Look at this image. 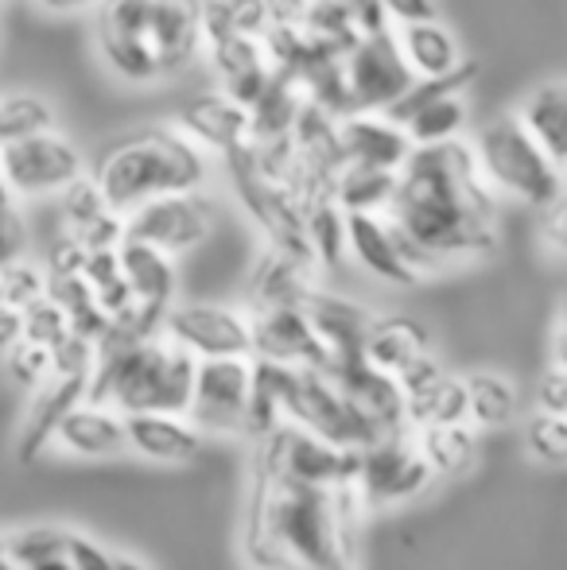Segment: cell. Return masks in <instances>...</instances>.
Wrapping results in <instances>:
<instances>
[{"mask_svg":"<svg viewBox=\"0 0 567 570\" xmlns=\"http://www.w3.org/2000/svg\"><path fill=\"white\" fill-rule=\"evenodd\" d=\"M381 214L417 276L451 256H482L498 245L493 195L478 171L475 148L459 136L412 148Z\"/></svg>","mask_w":567,"mask_h":570,"instance_id":"cell-1","label":"cell"},{"mask_svg":"<svg viewBox=\"0 0 567 570\" xmlns=\"http://www.w3.org/2000/svg\"><path fill=\"white\" fill-rule=\"evenodd\" d=\"M354 485H307L253 454L242 551L253 570H354Z\"/></svg>","mask_w":567,"mask_h":570,"instance_id":"cell-2","label":"cell"},{"mask_svg":"<svg viewBox=\"0 0 567 570\" xmlns=\"http://www.w3.org/2000/svg\"><path fill=\"white\" fill-rule=\"evenodd\" d=\"M98 47L125 82L179 75L203 47V0H98Z\"/></svg>","mask_w":567,"mask_h":570,"instance_id":"cell-3","label":"cell"},{"mask_svg":"<svg viewBox=\"0 0 567 570\" xmlns=\"http://www.w3.org/2000/svg\"><path fill=\"white\" fill-rule=\"evenodd\" d=\"M101 198L114 214H129L140 203L159 195H183L206 183L203 144H195L179 128H144V132L121 136L101 151L90 175Z\"/></svg>","mask_w":567,"mask_h":570,"instance_id":"cell-4","label":"cell"},{"mask_svg":"<svg viewBox=\"0 0 567 570\" xmlns=\"http://www.w3.org/2000/svg\"><path fill=\"white\" fill-rule=\"evenodd\" d=\"M195 357L172 345L164 334L98 350L86 381V400L114 412H172L187 415Z\"/></svg>","mask_w":567,"mask_h":570,"instance_id":"cell-5","label":"cell"},{"mask_svg":"<svg viewBox=\"0 0 567 570\" xmlns=\"http://www.w3.org/2000/svg\"><path fill=\"white\" fill-rule=\"evenodd\" d=\"M475 159L486 187L517 198L525 206L548 210L564 198V164H556L517 117H498L478 132Z\"/></svg>","mask_w":567,"mask_h":570,"instance_id":"cell-6","label":"cell"},{"mask_svg":"<svg viewBox=\"0 0 567 570\" xmlns=\"http://www.w3.org/2000/svg\"><path fill=\"white\" fill-rule=\"evenodd\" d=\"M284 423H300L311 435L342 451H362L385 431L334 384L326 368L287 365L284 373Z\"/></svg>","mask_w":567,"mask_h":570,"instance_id":"cell-7","label":"cell"},{"mask_svg":"<svg viewBox=\"0 0 567 570\" xmlns=\"http://www.w3.org/2000/svg\"><path fill=\"white\" fill-rule=\"evenodd\" d=\"M342 94H346V114H358V109H389L412 82L417 75L404 62L401 47H397V36L381 31H365V36H354V43L342 51Z\"/></svg>","mask_w":567,"mask_h":570,"instance_id":"cell-8","label":"cell"},{"mask_svg":"<svg viewBox=\"0 0 567 570\" xmlns=\"http://www.w3.org/2000/svg\"><path fill=\"white\" fill-rule=\"evenodd\" d=\"M428 485H431V470L424 458H420L417 439L409 435V428L385 431L381 439H373L370 446L358 451L354 489L365 509L404 504L424 493Z\"/></svg>","mask_w":567,"mask_h":570,"instance_id":"cell-9","label":"cell"},{"mask_svg":"<svg viewBox=\"0 0 567 570\" xmlns=\"http://www.w3.org/2000/svg\"><path fill=\"white\" fill-rule=\"evenodd\" d=\"M0 175H4L12 198L59 195L78 175H86V156L59 128H43V132L0 144Z\"/></svg>","mask_w":567,"mask_h":570,"instance_id":"cell-10","label":"cell"},{"mask_svg":"<svg viewBox=\"0 0 567 570\" xmlns=\"http://www.w3.org/2000/svg\"><path fill=\"white\" fill-rule=\"evenodd\" d=\"M125 240H140L167 256L190 253L211 237L214 214L198 190H183V195H159L140 203L137 210L125 214Z\"/></svg>","mask_w":567,"mask_h":570,"instance_id":"cell-11","label":"cell"},{"mask_svg":"<svg viewBox=\"0 0 567 570\" xmlns=\"http://www.w3.org/2000/svg\"><path fill=\"white\" fill-rule=\"evenodd\" d=\"M253 357H203L195 361L187 420L198 431H242L250 407Z\"/></svg>","mask_w":567,"mask_h":570,"instance_id":"cell-12","label":"cell"},{"mask_svg":"<svg viewBox=\"0 0 567 570\" xmlns=\"http://www.w3.org/2000/svg\"><path fill=\"white\" fill-rule=\"evenodd\" d=\"M172 345L190 353L195 361L203 357H250V318L229 307L214 303H179L164 311L159 326Z\"/></svg>","mask_w":567,"mask_h":570,"instance_id":"cell-13","label":"cell"},{"mask_svg":"<svg viewBox=\"0 0 567 570\" xmlns=\"http://www.w3.org/2000/svg\"><path fill=\"white\" fill-rule=\"evenodd\" d=\"M250 357L276 365L326 368V353L315 338V326L303 307H265L250 318Z\"/></svg>","mask_w":567,"mask_h":570,"instance_id":"cell-14","label":"cell"},{"mask_svg":"<svg viewBox=\"0 0 567 570\" xmlns=\"http://www.w3.org/2000/svg\"><path fill=\"white\" fill-rule=\"evenodd\" d=\"M334 136H339L342 164L401 171V164L409 159V151H412V140H409V132H404V125L389 120L385 114H373V109L346 114V117H342V125L334 128Z\"/></svg>","mask_w":567,"mask_h":570,"instance_id":"cell-15","label":"cell"},{"mask_svg":"<svg viewBox=\"0 0 567 570\" xmlns=\"http://www.w3.org/2000/svg\"><path fill=\"white\" fill-rule=\"evenodd\" d=\"M300 307H303V315L311 318V326H315V338L326 353V368L362 361L365 331H370V323H373L370 311L342 299V295L315 292V287H311Z\"/></svg>","mask_w":567,"mask_h":570,"instance_id":"cell-16","label":"cell"},{"mask_svg":"<svg viewBox=\"0 0 567 570\" xmlns=\"http://www.w3.org/2000/svg\"><path fill=\"white\" fill-rule=\"evenodd\" d=\"M125 446L164 465H187L203 451V431L187 415L172 412H125Z\"/></svg>","mask_w":567,"mask_h":570,"instance_id":"cell-17","label":"cell"},{"mask_svg":"<svg viewBox=\"0 0 567 570\" xmlns=\"http://www.w3.org/2000/svg\"><path fill=\"white\" fill-rule=\"evenodd\" d=\"M346 218V253L362 264L370 276L385 279V284H417V268L404 261L401 240H397L393 226L385 222V214H365V210H350Z\"/></svg>","mask_w":567,"mask_h":570,"instance_id":"cell-18","label":"cell"},{"mask_svg":"<svg viewBox=\"0 0 567 570\" xmlns=\"http://www.w3.org/2000/svg\"><path fill=\"white\" fill-rule=\"evenodd\" d=\"M86 381H90V376L47 373V381L31 392V407H28V415H23L20 439H16V458H20V462H31V458L51 443L62 415H67L78 400H86Z\"/></svg>","mask_w":567,"mask_h":570,"instance_id":"cell-19","label":"cell"},{"mask_svg":"<svg viewBox=\"0 0 567 570\" xmlns=\"http://www.w3.org/2000/svg\"><path fill=\"white\" fill-rule=\"evenodd\" d=\"M326 373L334 376V384H339L381 431L409 428V423H404V396H401V389H397L393 373H381V368H373L365 357L350 361V365H331Z\"/></svg>","mask_w":567,"mask_h":570,"instance_id":"cell-20","label":"cell"},{"mask_svg":"<svg viewBox=\"0 0 567 570\" xmlns=\"http://www.w3.org/2000/svg\"><path fill=\"white\" fill-rule=\"evenodd\" d=\"M51 443H59L67 454H82V458L121 454L125 451V420H121V412H114V407L78 400V404L59 420Z\"/></svg>","mask_w":567,"mask_h":570,"instance_id":"cell-21","label":"cell"},{"mask_svg":"<svg viewBox=\"0 0 567 570\" xmlns=\"http://www.w3.org/2000/svg\"><path fill=\"white\" fill-rule=\"evenodd\" d=\"M311 272H315V264L303 261V256H292V253H284V248H268L257 261L253 279H250L253 311L300 307L311 287H315L311 284Z\"/></svg>","mask_w":567,"mask_h":570,"instance_id":"cell-22","label":"cell"},{"mask_svg":"<svg viewBox=\"0 0 567 570\" xmlns=\"http://www.w3.org/2000/svg\"><path fill=\"white\" fill-rule=\"evenodd\" d=\"M117 264H121V276L133 292V303L151 311H167L175 299V264L167 253L140 240H125L117 245Z\"/></svg>","mask_w":567,"mask_h":570,"instance_id":"cell-23","label":"cell"},{"mask_svg":"<svg viewBox=\"0 0 567 570\" xmlns=\"http://www.w3.org/2000/svg\"><path fill=\"white\" fill-rule=\"evenodd\" d=\"M431 350V334L417 318H404V315H389L378 318L373 315L370 331H365V345H362V357L370 361L373 368L381 373H401L409 361H417L420 353Z\"/></svg>","mask_w":567,"mask_h":570,"instance_id":"cell-24","label":"cell"},{"mask_svg":"<svg viewBox=\"0 0 567 570\" xmlns=\"http://www.w3.org/2000/svg\"><path fill=\"white\" fill-rule=\"evenodd\" d=\"M397 47H401L404 62H409V70L417 78H443L462 67L459 43H454V36L439 20L401 23Z\"/></svg>","mask_w":567,"mask_h":570,"instance_id":"cell-25","label":"cell"},{"mask_svg":"<svg viewBox=\"0 0 567 570\" xmlns=\"http://www.w3.org/2000/svg\"><path fill=\"white\" fill-rule=\"evenodd\" d=\"M183 132L206 148L237 151L250 136V109L234 98H203L183 109Z\"/></svg>","mask_w":567,"mask_h":570,"instance_id":"cell-26","label":"cell"},{"mask_svg":"<svg viewBox=\"0 0 567 570\" xmlns=\"http://www.w3.org/2000/svg\"><path fill=\"white\" fill-rule=\"evenodd\" d=\"M417 451L431 478H459L478 462V435L470 423H436L417 431Z\"/></svg>","mask_w":567,"mask_h":570,"instance_id":"cell-27","label":"cell"},{"mask_svg":"<svg viewBox=\"0 0 567 570\" xmlns=\"http://www.w3.org/2000/svg\"><path fill=\"white\" fill-rule=\"evenodd\" d=\"M517 120H521L525 132H529L556 164H564V156H567V90H564V82L537 86V90L525 98Z\"/></svg>","mask_w":567,"mask_h":570,"instance_id":"cell-28","label":"cell"},{"mask_svg":"<svg viewBox=\"0 0 567 570\" xmlns=\"http://www.w3.org/2000/svg\"><path fill=\"white\" fill-rule=\"evenodd\" d=\"M397 187V171H381V167H362V164H339L331 179V203L342 214L350 210H365V214H381L393 198Z\"/></svg>","mask_w":567,"mask_h":570,"instance_id":"cell-29","label":"cell"},{"mask_svg":"<svg viewBox=\"0 0 567 570\" xmlns=\"http://www.w3.org/2000/svg\"><path fill=\"white\" fill-rule=\"evenodd\" d=\"M467 384L459 376H439L417 396H404V423L409 431L436 428V423H467Z\"/></svg>","mask_w":567,"mask_h":570,"instance_id":"cell-30","label":"cell"},{"mask_svg":"<svg viewBox=\"0 0 567 570\" xmlns=\"http://www.w3.org/2000/svg\"><path fill=\"white\" fill-rule=\"evenodd\" d=\"M467 125V101H462V90L439 94V98L424 101L409 120H404V132H409L412 148L420 144H443L454 140Z\"/></svg>","mask_w":567,"mask_h":570,"instance_id":"cell-31","label":"cell"},{"mask_svg":"<svg viewBox=\"0 0 567 570\" xmlns=\"http://www.w3.org/2000/svg\"><path fill=\"white\" fill-rule=\"evenodd\" d=\"M462 384H467V415L482 428H506L521 407L517 389L498 373H470Z\"/></svg>","mask_w":567,"mask_h":570,"instance_id":"cell-32","label":"cell"},{"mask_svg":"<svg viewBox=\"0 0 567 570\" xmlns=\"http://www.w3.org/2000/svg\"><path fill=\"white\" fill-rule=\"evenodd\" d=\"M303 237L315 256V264L323 268H339L342 256H346V218L331 198H315V203L303 210Z\"/></svg>","mask_w":567,"mask_h":570,"instance_id":"cell-33","label":"cell"},{"mask_svg":"<svg viewBox=\"0 0 567 570\" xmlns=\"http://www.w3.org/2000/svg\"><path fill=\"white\" fill-rule=\"evenodd\" d=\"M59 551H67V532L59 528H23L16 535H4V559L20 570H31Z\"/></svg>","mask_w":567,"mask_h":570,"instance_id":"cell-34","label":"cell"},{"mask_svg":"<svg viewBox=\"0 0 567 570\" xmlns=\"http://www.w3.org/2000/svg\"><path fill=\"white\" fill-rule=\"evenodd\" d=\"M525 446L537 462L545 465H564L567 458V420L556 412H532L525 423Z\"/></svg>","mask_w":567,"mask_h":570,"instance_id":"cell-35","label":"cell"},{"mask_svg":"<svg viewBox=\"0 0 567 570\" xmlns=\"http://www.w3.org/2000/svg\"><path fill=\"white\" fill-rule=\"evenodd\" d=\"M4 368H8V381H12L16 389L36 392L39 384L47 381V373H51V350L39 342L20 338L4 350Z\"/></svg>","mask_w":567,"mask_h":570,"instance_id":"cell-36","label":"cell"},{"mask_svg":"<svg viewBox=\"0 0 567 570\" xmlns=\"http://www.w3.org/2000/svg\"><path fill=\"white\" fill-rule=\"evenodd\" d=\"M20 318H23V338L47 345V350H51V345H59L70 334L67 311H62L51 295H39L36 303H28V307L20 311Z\"/></svg>","mask_w":567,"mask_h":570,"instance_id":"cell-37","label":"cell"},{"mask_svg":"<svg viewBox=\"0 0 567 570\" xmlns=\"http://www.w3.org/2000/svg\"><path fill=\"white\" fill-rule=\"evenodd\" d=\"M0 292H4L8 307L23 311L28 303H36L39 295H47V272H39L36 264H28L20 256V261L0 268Z\"/></svg>","mask_w":567,"mask_h":570,"instance_id":"cell-38","label":"cell"},{"mask_svg":"<svg viewBox=\"0 0 567 570\" xmlns=\"http://www.w3.org/2000/svg\"><path fill=\"white\" fill-rule=\"evenodd\" d=\"M59 195H62V218L70 222V233L90 226L94 218H101V214L109 210L106 198H101V190H98V183L86 179V175H78V179L70 183V187H62Z\"/></svg>","mask_w":567,"mask_h":570,"instance_id":"cell-39","label":"cell"},{"mask_svg":"<svg viewBox=\"0 0 567 570\" xmlns=\"http://www.w3.org/2000/svg\"><path fill=\"white\" fill-rule=\"evenodd\" d=\"M4 125H8V140H16V136L55 128V114L36 94H12V98H4Z\"/></svg>","mask_w":567,"mask_h":570,"instance_id":"cell-40","label":"cell"},{"mask_svg":"<svg viewBox=\"0 0 567 570\" xmlns=\"http://www.w3.org/2000/svg\"><path fill=\"white\" fill-rule=\"evenodd\" d=\"M222 8H226V20L229 28L237 31V36H250L257 39L261 31H265L268 23V0H222Z\"/></svg>","mask_w":567,"mask_h":570,"instance_id":"cell-41","label":"cell"},{"mask_svg":"<svg viewBox=\"0 0 567 570\" xmlns=\"http://www.w3.org/2000/svg\"><path fill=\"white\" fill-rule=\"evenodd\" d=\"M537 407L540 412L567 415V365L553 361L537 381Z\"/></svg>","mask_w":567,"mask_h":570,"instance_id":"cell-42","label":"cell"},{"mask_svg":"<svg viewBox=\"0 0 567 570\" xmlns=\"http://www.w3.org/2000/svg\"><path fill=\"white\" fill-rule=\"evenodd\" d=\"M67 559L75 570H114V556L101 543H94L90 535L67 532Z\"/></svg>","mask_w":567,"mask_h":570,"instance_id":"cell-43","label":"cell"},{"mask_svg":"<svg viewBox=\"0 0 567 570\" xmlns=\"http://www.w3.org/2000/svg\"><path fill=\"white\" fill-rule=\"evenodd\" d=\"M23 248H28V233H23L20 214L8 206V210H0V268L12 264V261H20Z\"/></svg>","mask_w":567,"mask_h":570,"instance_id":"cell-44","label":"cell"},{"mask_svg":"<svg viewBox=\"0 0 567 570\" xmlns=\"http://www.w3.org/2000/svg\"><path fill=\"white\" fill-rule=\"evenodd\" d=\"M381 12L397 23H417V20H436V0H378Z\"/></svg>","mask_w":567,"mask_h":570,"instance_id":"cell-45","label":"cell"},{"mask_svg":"<svg viewBox=\"0 0 567 570\" xmlns=\"http://www.w3.org/2000/svg\"><path fill=\"white\" fill-rule=\"evenodd\" d=\"M23 338V318L16 307H8V303H0V353L8 350L12 342Z\"/></svg>","mask_w":567,"mask_h":570,"instance_id":"cell-46","label":"cell"},{"mask_svg":"<svg viewBox=\"0 0 567 570\" xmlns=\"http://www.w3.org/2000/svg\"><path fill=\"white\" fill-rule=\"evenodd\" d=\"M548 210H553V218H548L545 226H540V237H545L548 245H553V253L560 256L564 253V198H560V203L548 206Z\"/></svg>","mask_w":567,"mask_h":570,"instance_id":"cell-47","label":"cell"},{"mask_svg":"<svg viewBox=\"0 0 567 570\" xmlns=\"http://www.w3.org/2000/svg\"><path fill=\"white\" fill-rule=\"evenodd\" d=\"M31 570H75L70 567V559H67V551H59V556H51V559H43V563H36Z\"/></svg>","mask_w":567,"mask_h":570,"instance_id":"cell-48","label":"cell"},{"mask_svg":"<svg viewBox=\"0 0 567 570\" xmlns=\"http://www.w3.org/2000/svg\"><path fill=\"white\" fill-rule=\"evenodd\" d=\"M114 570H148V567L137 563V559H129V556H114Z\"/></svg>","mask_w":567,"mask_h":570,"instance_id":"cell-49","label":"cell"},{"mask_svg":"<svg viewBox=\"0 0 567 570\" xmlns=\"http://www.w3.org/2000/svg\"><path fill=\"white\" fill-rule=\"evenodd\" d=\"M8 206H12V190H8L4 175H0V210H8Z\"/></svg>","mask_w":567,"mask_h":570,"instance_id":"cell-50","label":"cell"},{"mask_svg":"<svg viewBox=\"0 0 567 570\" xmlns=\"http://www.w3.org/2000/svg\"><path fill=\"white\" fill-rule=\"evenodd\" d=\"M0 144H8V125H4V98H0Z\"/></svg>","mask_w":567,"mask_h":570,"instance_id":"cell-51","label":"cell"},{"mask_svg":"<svg viewBox=\"0 0 567 570\" xmlns=\"http://www.w3.org/2000/svg\"><path fill=\"white\" fill-rule=\"evenodd\" d=\"M43 4H51V8H75V4H86V0H43Z\"/></svg>","mask_w":567,"mask_h":570,"instance_id":"cell-52","label":"cell"},{"mask_svg":"<svg viewBox=\"0 0 567 570\" xmlns=\"http://www.w3.org/2000/svg\"><path fill=\"white\" fill-rule=\"evenodd\" d=\"M0 559H4V535H0Z\"/></svg>","mask_w":567,"mask_h":570,"instance_id":"cell-53","label":"cell"},{"mask_svg":"<svg viewBox=\"0 0 567 570\" xmlns=\"http://www.w3.org/2000/svg\"><path fill=\"white\" fill-rule=\"evenodd\" d=\"M0 303H4V292H0Z\"/></svg>","mask_w":567,"mask_h":570,"instance_id":"cell-54","label":"cell"}]
</instances>
